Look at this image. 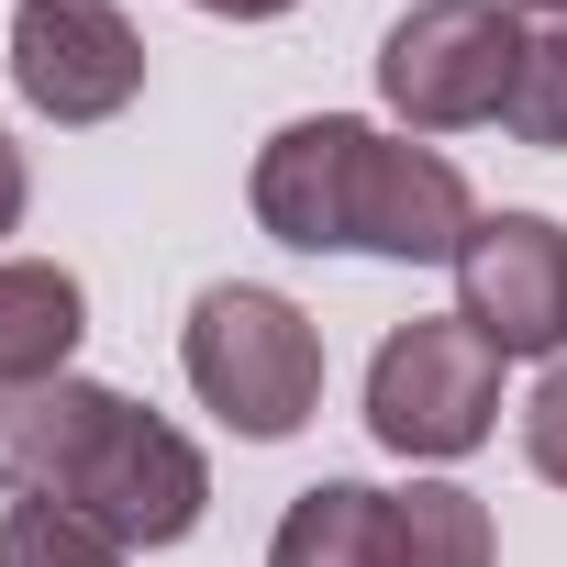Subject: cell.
Masks as SVG:
<instances>
[{
    "instance_id": "obj_7",
    "label": "cell",
    "mask_w": 567,
    "mask_h": 567,
    "mask_svg": "<svg viewBox=\"0 0 567 567\" xmlns=\"http://www.w3.org/2000/svg\"><path fill=\"white\" fill-rule=\"evenodd\" d=\"M456 312L501 357H556L567 346V234L545 212H478L456 256Z\"/></svg>"
},
{
    "instance_id": "obj_6",
    "label": "cell",
    "mask_w": 567,
    "mask_h": 567,
    "mask_svg": "<svg viewBox=\"0 0 567 567\" xmlns=\"http://www.w3.org/2000/svg\"><path fill=\"white\" fill-rule=\"evenodd\" d=\"M12 90L45 123H112L145 90V45L112 0H23L12 12Z\"/></svg>"
},
{
    "instance_id": "obj_11",
    "label": "cell",
    "mask_w": 567,
    "mask_h": 567,
    "mask_svg": "<svg viewBox=\"0 0 567 567\" xmlns=\"http://www.w3.org/2000/svg\"><path fill=\"white\" fill-rule=\"evenodd\" d=\"M501 134L512 145H567V12H534L523 23V68H512V101H501Z\"/></svg>"
},
{
    "instance_id": "obj_10",
    "label": "cell",
    "mask_w": 567,
    "mask_h": 567,
    "mask_svg": "<svg viewBox=\"0 0 567 567\" xmlns=\"http://www.w3.org/2000/svg\"><path fill=\"white\" fill-rule=\"evenodd\" d=\"M489 556H501V545H489L478 489H456V478L390 489V567H489Z\"/></svg>"
},
{
    "instance_id": "obj_15",
    "label": "cell",
    "mask_w": 567,
    "mask_h": 567,
    "mask_svg": "<svg viewBox=\"0 0 567 567\" xmlns=\"http://www.w3.org/2000/svg\"><path fill=\"white\" fill-rule=\"evenodd\" d=\"M200 12H223V23H267V12H290V0H200Z\"/></svg>"
},
{
    "instance_id": "obj_4",
    "label": "cell",
    "mask_w": 567,
    "mask_h": 567,
    "mask_svg": "<svg viewBox=\"0 0 567 567\" xmlns=\"http://www.w3.org/2000/svg\"><path fill=\"white\" fill-rule=\"evenodd\" d=\"M501 423V346L467 323V312H434V323H401L368 368V434L390 456H467L489 445Z\"/></svg>"
},
{
    "instance_id": "obj_8",
    "label": "cell",
    "mask_w": 567,
    "mask_h": 567,
    "mask_svg": "<svg viewBox=\"0 0 567 567\" xmlns=\"http://www.w3.org/2000/svg\"><path fill=\"white\" fill-rule=\"evenodd\" d=\"M79 334H90L79 278L45 267V256H0V390H45V379H68Z\"/></svg>"
},
{
    "instance_id": "obj_5",
    "label": "cell",
    "mask_w": 567,
    "mask_h": 567,
    "mask_svg": "<svg viewBox=\"0 0 567 567\" xmlns=\"http://www.w3.org/2000/svg\"><path fill=\"white\" fill-rule=\"evenodd\" d=\"M512 68H523V23L501 0H412L379 45V101L412 134H467V123H501Z\"/></svg>"
},
{
    "instance_id": "obj_16",
    "label": "cell",
    "mask_w": 567,
    "mask_h": 567,
    "mask_svg": "<svg viewBox=\"0 0 567 567\" xmlns=\"http://www.w3.org/2000/svg\"><path fill=\"white\" fill-rule=\"evenodd\" d=\"M523 12H567V0H523Z\"/></svg>"
},
{
    "instance_id": "obj_14",
    "label": "cell",
    "mask_w": 567,
    "mask_h": 567,
    "mask_svg": "<svg viewBox=\"0 0 567 567\" xmlns=\"http://www.w3.org/2000/svg\"><path fill=\"white\" fill-rule=\"evenodd\" d=\"M23 200H34V178H23V145L0 134V234H23Z\"/></svg>"
},
{
    "instance_id": "obj_3",
    "label": "cell",
    "mask_w": 567,
    "mask_h": 567,
    "mask_svg": "<svg viewBox=\"0 0 567 567\" xmlns=\"http://www.w3.org/2000/svg\"><path fill=\"white\" fill-rule=\"evenodd\" d=\"M178 357H189V390H200L234 434H256V445L301 434L312 401H323V334L301 323V301L256 290V278H223V290H200Z\"/></svg>"
},
{
    "instance_id": "obj_2",
    "label": "cell",
    "mask_w": 567,
    "mask_h": 567,
    "mask_svg": "<svg viewBox=\"0 0 567 567\" xmlns=\"http://www.w3.org/2000/svg\"><path fill=\"white\" fill-rule=\"evenodd\" d=\"M0 489L68 501L112 545H178L212 501V467L145 401L101 379H45V390H0Z\"/></svg>"
},
{
    "instance_id": "obj_9",
    "label": "cell",
    "mask_w": 567,
    "mask_h": 567,
    "mask_svg": "<svg viewBox=\"0 0 567 567\" xmlns=\"http://www.w3.org/2000/svg\"><path fill=\"white\" fill-rule=\"evenodd\" d=\"M267 567H390V489L368 478H323L278 512Z\"/></svg>"
},
{
    "instance_id": "obj_12",
    "label": "cell",
    "mask_w": 567,
    "mask_h": 567,
    "mask_svg": "<svg viewBox=\"0 0 567 567\" xmlns=\"http://www.w3.org/2000/svg\"><path fill=\"white\" fill-rule=\"evenodd\" d=\"M123 556L134 545H112L68 501H12V512H0V567H123Z\"/></svg>"
},
{
    "instance_id": "obj_13",
    "label": "cell",
    "mask_w": 567,
    "mask_h": 567,
    "mask_svg": "<svg viewBox=\"0 0 567 567\" xmlns=\"http://www.w3.org/2000/svg\"><path fill=\"white\" fill-rule=\"evenodd\" d=\"M523 456H534V478H556L567 489V357L534 379V401H523Z\"/></svg>"
},
{
    "instance_id": "obj_1",
    "label": "cell",
    "mask_w": 567,
    "mask_h": 567,
    "mask_svg": "<svg viewBox=\"0 0 567 567\" xmlns=\"http://www.w3.org/2000/svg\"><path fill=\"white\" fill-rule=\"evenodd\" d=\"M256 223L301 256H401V267H456L478 234V200L456 156L368 134L346 112H312L290 134H267L256 156Z\"/></svg>"
}]
</instances>
